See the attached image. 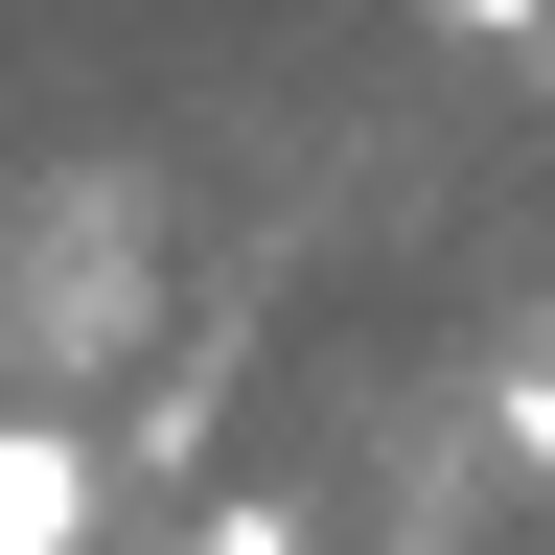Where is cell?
<instances>
[{"label":"cell","mask_w":555,"mask_h":555,"mask_svg":"<svg viewBox=\"0 0 555 555\" xmlns=\"http://www.w3.org/2000/svg\"><path fill=\"white\" fill-rule=\"evenodd\" d=\"M440 24H463V47H532V24H555V0H440Z\"/></svg>","instance_id":"obj_2"},{"label":"cell","mask_w":555,"mask_h":555,"mask_svg":"<svg viewBox=\"0 0 555 555\" xmlns=\"http://www.w3.org/2000/svg\"><path fill=\"white\" fill-rule=\"evenodd\" d=\"M93 532V440L69 416H0V555H69Z\"/></svg>","instance_id":"obj_1"},{"label":"cell","mask_w":555,"mask_h":555,"mask_svg":"<svg viewBox=\"0 0 555 555\" xmlns=\"http://www.w3.org/2000/svg\"><path fill=\"white\" fill-rule=\"evenodd\" d=\"M509 440H532V463H555V371H532V393H509Z\"/></svg>","instance_id":"obj_3"}]
</instances>
